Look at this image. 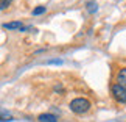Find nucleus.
<instances>
[{"label": "nucleus", "mask_w": 126, "mask_h": 122, "mask_svg": "<svg viewBox=\"0 0 126 122\" xmlns=\"http://www.w3.org/2000/svg\"><path fill=\"white\" fill-rule=\"evenodd\" d=\"M90 106H92L90 100L86 97H78V99H73L70 102V110L75 114H86L90 110Z\"/></svg>", "instance_id": "nucleus-1"}, {"label": "nucleus", "mask_w": 126, "mask_h": 122, "mask_svg": "<svg viewBox=\"0 0 126 122\" xmlns=\"http://www.w3.org/2000/svg\"><path fill=\"white\" fill-rule=\"evenodd\" d=\"M110 92H112V97L118 103H123V105L126 103V88L125 86L115 83V85H112V88H110Z\"/></svg>", "instance_id": "nucleus-2"}, {"label": "nucleus", "mask_w": 126, "mask_h": 122, "mask_svg": "<svg viewBox=\"0 0 126 122\" xmlns=\"http://www.w3.org/2000/svg\"><path fill=\"white\" fill-rule=\"evenodd\" d=\"M22 27H23V24L20 21H14V22L3 24V28H5V30H20Z\"/></svg>", "instance_id": "nucleus-3"}, {"label": "nucleus", "mask_w": 126, "mask_h": 122, "mask_svg": "<svg viewBox=\"0 0 126 122\" xmlns=\"http://www.w3.org/2000/svg\"><path fill=\"white\" fill-rule=\"evenodd\" d=\"M117 83L126 88V67H122V69L117 72Z\"/></svg>", "instance_id": "nucleus-4"}, {"label": "nucleus", "mask_w": 126, "mask_h": 122, "mask_svg": "<svg viewBox=\"0 0 126 122\" xmlns=\"http://www.w3.org/2000/svg\"><path fill=\"white\" fill-rule=\"evenodd\" d=\"M39 122H58V118L51 113H45L39 116Z\"/></svg>", "instance_id": "nucleus-5"}, {"label": "nucleus", "mask_w": 126, "mask_h": 122, "mask_svg": "<svg viewBox=\"0 0 126 122\" xmlns=\"http://www.w3.org/2000/svg\"><path fill=\"white\" fill-rule=\"evenodd\" d=\"M45 11H47L45 6H37V8L33 9V16H39V14H44Z\"/></svg>", "instance_id": "nucleus-6"}, {"label": "nucleus", "mask_w": 126, "mask_h": 122, "mask_svg": "<svg viewBox=\"0 0 126 122\" xmlns=\"http://www.w3.org/2000/svg\"><path fill=\"white\" fill-rule=\"evenodd\" d=\"M87 11H89V13H95L96 11V3H87Z\"/></svg>", "instance_id": "nucleus-7"}, {"label": "nucleus", "mask_w": 126, "mask_h": 122, "mask_svg": "<svg viewBox=\"0 0 126 122\" xmlns=\"http://www.w3.org/2000/svg\"><path fill=\"white\" fill-rule=\"evenodd\" d=\"M9 2H11V0H2V3H0V8H2V9H6V6L9 5Z\"/></svg>", "instance_id": "nucleus-8"}, {"label": "nucleus", "mask_w": 126, "mask_h": 122, "mask_svg": "<svg viewBox=\"0 0 126 122\" xmlns=\"http://www.w3.org/2000/svg\"><path fill=\"white\" fill-rule=\"evenodd\" d=\"M61 60H51V61H48V64H61Z\"/></svg>", "instance_id": "nucleus-9"}]
</instances>
